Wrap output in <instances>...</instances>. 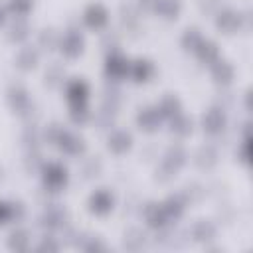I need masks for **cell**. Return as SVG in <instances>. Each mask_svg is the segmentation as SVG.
Segmentation results:
<instances>
[{
	"mask_svg": "<svg viewBox=\"0 0 253 253\" xmlns=\"http://www.w3.org/2000/svg\"><path fill=\"white\" fill-rule=\"evenodd\" d=\"M186 160H188L186 148L182 144H170L166 148L158 168H156V180L158 182H170L178 174V170L186 164Z\"/></svg>",
	"mask_w": 253,
	"mask_h": 253,
	"instance_id": "1",
	"label": "cell"
},
{
	"mask_svg": "<svg viewBox=\"0 0 253 253\" xmlns=\"http://www.w3.org/2000/svg\"><path fill=\"white\" fill-rule=\"evenodd\" d=\"M40 174H42L43 188H47V190H51V192H59L61 188H65V184H67V180H69L67 168H65L61 162H55V160L43 162L42 168H40Z\"/></svg>",
	"mask_w": 253,
	"mask_h": 253,
	"instance_id": "2",
	"label": "cell"
},
{
	"mask_svg": "<svg viewBox=\"0 0 253 253\" xmlns=\"http://www.w3.org/2000/svg\"><path fill=\"white\" fill-rule=\"evenodd\" d=\"M67 223V210L61 206V204H55V202H47L43 211L40 213L38 217V225L47 231V233H53L57 229H63Z\"/></svg>",
	"mask_w": 253,
	"mask_h": 253,
	"instance_id": "3",
	"label": "cell"
},
{
	"mask_svg": "<svg viewBox=\"0 0 253 253\" xmlns=\"http://www.w3.org/2000/svg\"><path fill=\"white\" fill-rule=\"evenodd\" d=\"M215 26L225 34H233L249 26V12H241L235 8H219L215 12Z\"/></svg>",
	"mask_w": 253,
	"mask_h": 253,
	"instance_id": "4",
	"label": "cell"
},
{
	"mask_svg": "<svg viewBox=\"0 0 253 253\" xmlns=\"http://www.w3.org/2000/svg\"><path fill=\"white\" fill-rule=\"evenodd\" d=\"M6 99H8V105L14 113L22 115V117H30L32 115V99H30V93L26 87L14 83L8 87L6 91Z\"/></svg>",
	"mask_w": 253,
	"mask_h": 253,
	"instance_id": "5",
	"label": "cell"
},
{
	"mask_svg": "<svg viewBox=\"0 0 253 253\" xmlns=\"http://www.w3.org/2000/svg\"><path fill=\"white\" fill-rule=\"evenodd\" d=\"M202 126L208 134L215 136V134H221L227 126V115H225V109L219 107V105H213L210 107L204 117H202Z\"/></svg>",
	"mask_w": 253,
	"mask_h": 253,
	"instance_id": "6",
	"label": "cell"
},
{
	"mask_svg": "<svg viewBox=\"0 0 253 253\" xmlns=\"http://www.w3.org/2000/svg\"><path fill=\"white\" fill-rule=\"evenodd\" d=\"M85 47V40H83V34L79 28H69L65 34H61V40H59V51L65 55V57H77Z\"/></svg>",
	"mask_w": 253,
	"mask_h": 253,
	"instance_id": "7",
	"label": "cell"
},
{
	"mask_svg": "<svg viewBox=\"0 0 253 253\" xmlns=\"http://www.w3.org/2000/svg\"><path fill=\"white\" fill-rule=\"evenodd\" d=\"M126 73H128V59L119 49L107 51V57H105V75H107V79L121 81L123 77H126Z\"/></svg>",
	"mask_w": 253,
	"mask_h": 253,
	"instance_id": "8",
	"label": "cell"
},
{
	"mask_svg": "<svg viewBox=\"0 0 253 253\" xmlns=\"http://www.w3.org/2000/svg\"><path fill=\"white\" fill-rule=\"evenodd\" d=\"M87 206L93 213L97 215H107L113 208H115V196L107 190V188H97L89 194V200H87Z\"/></svg>",
	"mask_w": 253,
	"mask_h": 253,
	"instance_id": "9",
	"label": "cell"
},
{
	"mask_svg": "<svg viewBox=\"0 0 253 253\" xmlns=\"http://www.w3.org/2000/svg\"><path fill=\"white\" fill-rule=\"evenodd\" d=\"M142 217H144L146 225L152 227V229H160V227H164V225H168V223H174V221H170V219L166 217V213H164L160 202H146V204L142 206Z\"/></svg>",
	"mask_w": 253,
	"mask_h": 253,
	"instance_id": "10",
	"label": "cell"
},
{
	"mask_svg": "<svg viewBox=\"0 0 253 253\" xmlns=\"http://www.w3.org/2000/svg\"><path fill=\"white\" fill-rule=\"evenodd\" d=\"M83 22H85V26H89L93 30H101L109 22V12L103 4L93 2L83 10Z\"/></svg>",
	"mask_w": 253,
	"mask_h": 253,
	"instance_id": "11",
	"label": "cell"
},
{
	"mask_svg": "<svg viewBox=\"0 0 253 253\" xmlns=\"http://www.w3.org/2000/svg\"><path fill=\"white\" fill-rule=\"evenodd\" d=\"M55 146H59V150L67 156H81L85 152V140L79 134H75L67 128L63 130V134H61V138L57 140Z\"/></svg>",
	"mask_w": 253,
	"mask_h": 253,
	"instance_id": "12",
	"label": "cell"
},
{
	"mask_svg": "<svg viewBox=\"0 0 253 253\" xmlns=\"http://www.w3.org/2000/svg\"><path fill=\"white\" fill-rule=\"evenodd\" d=\"M162 123V117L156 109V105H146V107H140L138 113H136V125L138 128L146 130V132H152L160 126Z\"/></svg>",
	"mask_w": 253,
	"mask_h": 253,
	"instance_id": "13",
	"label": "cell"
},
{
	"mask_svg": "<svg viewBox=\"0 0 253 253\" xmlns=\"http://www.w3.org/2000/svg\"><path fill=\"white\" fill-rule=\"evenodd\" d=\"M152 73H154V65H152L150 59H146V57H136V59L128 61V73H126V75H128L132 81H136V83L148 81V79L152 77Z\"/></svg>",
	"mask_w": 253,
	"mask_h": 253,
	"instance_id": "14",
	"label": "cell"
},
{
	"mask_svg": "<svg viewBox=\"0 0 253 253\" xmlns=\"http://www.w3.org/2000/svg\"><path fill=\"white\" fill-rule=\"evenodd\" d=\"M186 200H184V196L178 192V194H170V196H166L162 202H160V206H162V210H164V213H166V217L170 219V221H178L182 215H184V210H186Z\"/></svg>",
	"mask_w": 253,
	"mask_h": 253,
	"instance_id": "15",
	"label": "cell"
},
{
	"mask_svg": "<svg viewBox=\"0 0 253 253\" xmlns=\"http://www.w3.org/2000/svg\"><path fill=\"white\" fill-rule=\"evenodd\" d=\"M65 97L69 103H87L89 99V83L85 79H69L65 83Z\"/></svg>",
	"mask_w": 253,
	"mask_h": 253,
	"instance_id": "16",
	"label": "cell"
},
{
	"mask_svg": "<svg viewBox=\"0 0 253 253\" xmlns=\"http://www.w3.org/2000/svg\"><path fill=\"white\" fill-rule=\"evenodd\" d=\"M132 144V134L125 128H113L109 132V138H107V146L109 150H113L115 154H123L130 148Z\"/></svg>",
	"mask_w": 253,
	"mask_h": 253,
	"instance_id": "17",
	"label": "cell"
},
{
	"mask_svg": "<svg viewBox=\"0 0 253 253\" xmlns=\"http://www.w3.org/2000/svg\"><path fill=\"white\" fill-rule=\"evenodd\" d=\"M211 77H213V81L217 83V85H221V87H225V85H229L231 83V79H233V65L227 61V59H215L211 65Z\"/></svg>",
	"mask_w": 253,
	"mask_h": 253,
	"instance_id": "18",
	"label": "cell"
},
{
	"mask_svg": "<svg viewBox=\"0 0 253 253\" xmlns=\"http://www.w3.org/2000/svg\"><path fill=\"white\" fill-rule=\"evenodd\" d=\"M40 61V51L34 45H22L16 53V67H20L22 71H30L38 65Z\"/></svg>",
	"mask_w": 253,
	"mask_h": 253,
	"instance_id": "19",
	"label": "cell"
},
{
	"mask_svg": "<svg viewBox=\"0 0 253 253\" xmlns=\"http://www.w3.org/2000/svg\"><path fill=\"white\" fill-rule=\"evenodd\" d=\"M215 223L210 219H198L192 225V239L198 243H210L215 239Z\"/></svg>",
	"mask_w": 253,
	"mask_h": 253,
	"instance_id": "20",
	"label": "cell"
},
{
	"mask_svg": "<svg viewBox=\"0 0 253 253\" xmlns=\"http://www.w3.org/2000/svg\"><path fill=\"white\" fill-rule=\"evenodd\" d=\"M6 245H8V249L10 251H28L30 249V245H32V239H30V233H28V229H24V227H14L10 233H8V237H6Z\"/></svg>",
	"mask_w": 253,
	"mask_h": 253,
	"instance_id": "21",
	"label": "cell"
},
{
	"mask_svg": "<svg viewBox=\"0 0 253 253\" xmlns=\"http://www.w3.org/2000/svg\"><path fill=\"white\" fill-rule=\"evenodd\" d=\"M32 28H30V22L26 20V16H16L10 24H8V30H6V36L8 40L12 42H24L28 36H30Z\"/></svg>",
	"mask_w": 253,
	"mask_h": 253,
	"instance_id": "22",
	"label": "cell"
},
{
	"mask_svg": "<svg viewBox=\"0 0 253 253\" xmlns=\"http://www.w3.org/2000/svg\"><path fill=\"white\" fill-rule=\"evenodd\" d=\"M217 162V148L213 144H202L196 152H194V164L202 170L211 168Z\"/></svg>",
	"mask_w": 253,
	"mask_h": 253,
	"instance_id": "23",
	"label": "cell"
},
{
	"mask_svg": "<svg viewBox=\"0 0 253 253\" xmlns=\"http://www.w3.org/2000/svg\"><path fill=\"white\" fill-rule=\"evenodd\" d=\"M196 57L202 61V63H206V65H211L215 59H219V47H217V43L213 42V40H202V43L196 47Z\"/></svg>",
	"mask_w": 253,
	"mask_h": 253,
	"instance_id": "24",
	"label": "cell"
},
{
	"mask_svg": "<svg viewBox=\"0 0 253 253\" xmlns=\"http://www.w3.org/2000/svg\"><path fill=\"white\" fill-rule=\"evenodd\" d=\"M170 123V132L176 134V136H188L192 132V126H194V121L192 117H188L186 113H176L172 119H168Z\"/></svg>",
	"mask_w": 253,
	"mask_h": 253,
	"instance_id": "25",
	"label": "cell"
},
{
	"mask_svg": "<svg viewBox=\"0 0 253 253\" xmlns=\"http://www.w3.org/2000/svg\"><path fill=\"white\" fill-rule=\"evenodd\" d=\"M156 109H158V113H160V117L162 119H172L176 113H180L182 111V103H180V99L176 97V95H164L158 103H156Z\"/></svg>",
	"mask_w": 253,
	"mask_h": 253,
	"instance_id": "26",
	"label": "cell"
},
{
	"mask_svg": "<svg viewBox=\"0 0 253 253\" xmlns=\"http://www.w3.org/2000/svg\"><path fill=\"white\" fill-rule=\"evenodd\" d=\"M59 40H61V34L55 28H43L38 34V45L45 51H51V49L59 47Z\"/></svg>",
	"mask_w": 253,
	"mask_h": 253,
	"instance_id": "27",
	"label": "cell"
},
{
	"mask_svg": "<svg viewBox=\"0 0 253 253\" xmlns=\"http://www.w3.org/2000/svg\"><path fill=\"white\" fill-rule=\"evenodd\" d=\"M63 79H65V69H63V65H61L59 61L47 63V67H45V71H43V81H45V85L57 87V85L63 83Z\"/></svg>",
	"mask_w": 253,
	"mask_h": 253,
	"instance_id": "28",
	"label": "cell"
},
{
	"mask_svg": "<svg viewBox=\"0 0 253 253\" xmlns=\"http://www.w3.org/2000/svg\"><path fill=\"white\" fill-rule=\"evenodd\" d=\"M146 241H148L146 233H144L142 229H138V227H132V229H128V231L125 233L123 245H125L126 249H130V251H138V249H142V247L146 245Z\"/></svg>",
	"mask_w": 253,
	"mask_h": 253,
	"instance_id": "29",
	"label": "cell"
},
{
	"mask_svg": "<svg viewBox=\"0 0 253 253\" xmlns=\"http://www.w3.org/2000/svg\"><path fill=\"white\" fill-rule=\"evenodd\" d=\"M154 12L166 20H174L182 12V0H158Z\"/></svg>",
	"mask_w": 253,
	"mask_h": 253,
	"instance_id": "30",
	"label": "cell"
},
{
	"mask_svg": "<svg viewBox=\"0 0 253 253\" xmlns=\"http://www.w3.org/2000/svg\"><path fill=\"white\" fill-rule=\"evenodd\" d=\"M202 40H204V36H202V32H200V28L190 26V28L184 30V34H182V38H180V43H182V47H184L186 51H196V47L202 43Z\"/></svg>",
	"mask_w": 253,
	"mask_h": 253,
	"instance_id": "31",
	"label": "cell"
},
{
	"mask_svg": "<svg viewBox=\"0 0 253 253\" xmlns=\"http://www.w3.org/2000/svg\"><path fill=\"white\" fill-rule=\"evenodd\" d=\"M91 117H93V113L89 111L87 103H69V119L75 125H85Z\"/></svg>",
	"mask_w": 253,
	"mask_h": 253,
	"instance_id": "32",
	"label": "cell"
},
{
	"mask_svg": "<svg viewBox=\"0 0 253 253\" xmlns=\"http://www.w3.org/2000/svg\"><path fill=\"white\" fill-rule=\"evenodd\" d=\"M117 113H119V111H113V109H109V107L101 105V107H99V111L95 113L93 121H95V125H97L101 130H105V128H113Z\"/></svg>",
	"mask_w": 253,
	"mask_h": 253,
	"instance_id": "33",
	"label": "cell"
},
{
	"mask_svg": "<svg viewBox=\"0 0 253 253\" xmlns=\"http://www.w3.org/2000/svg\"><path fill=\"white\" fill-rule=\"evenodd\" d=\"M77 249H83L87 253H101V251H107V245H105V241L101 237L83 233V239H81V243H79Z\"/></svg>",
	"mask_w": 253,
	"mask_h": 253,
	"instance_id": "34",
	"label": "cell"
},
{
	"mask_svg": "<svg viewBox=\"0 0 253 253\" xmlns=\"http://www.w3.org/2000/svg\"><path fill=\"white\" fill-rule=\"evenodd\" d=\"M101 168H103V164H101L99 156H89V158H85L83 164H81V174H83L85 178H97V176L101 174Z\"/></svg>",
	"mask_w": 253,
	"mask_h": 253,
	"instance_id": "35",
	"label": "cell"
},
{
	"mask_svg": "<svg viewBox=\"0 0 253 253\" xmlns=\"http://www.w3.org/2000/svg\"><path fill=\"white\" fill-rule=\"evenodd\" d=\"M36 249L38 251H59L61 249V241L57 237H53L51 233L43 231V235L40 237V241L36 243Z\"/></svg>",
	"mask_w": 253,
	"mask_h": 253,
	"instance_id": "36",
	"label": "cell"
},
{
	"mask_svg": "<svg viewBox=\"0 0 253 253\" xmlns=\"http://www.w3.org/2000/svg\"><path fill=\"white\" fill-rule=\"evenodd\" d=\"M63 130H65V126H61L59 123H49L43 130H42V138L45 140V142H51V144H57V140L61 138V134H63Z\"/></svg>",
	"mask_w": 253,
	"mask_h": 253,
	"instance_id": "37",
	"label": "cell"
},
{
	"mask_svg": "<svg viewBox=\"0 0 253 253\" xmlns=\"http://www.w3.org/2000/svg\"><path fill=\"white\" fill-rule=\"evenodd\" d=\"M42 164H43V160H42V154H40L38 146H34V148H28V152H26V158H24V166H26V170H28V172L40 170V168H42Z\"/></svg>",
	"mask_w": 253,
	"mask_h": 253,
	"instance_id": "38",
	"label": "cell"
},
{
	"mask_svg": "<svg viewBox=\"0 0 253 253\" xmlns=\"http://www.w3.org/2000/svg\"><path fill=\"white\" fill-rule=\"evenodd\" d=\"M34 6V0H8L6 10L14 16H26Z\"/></svg>",
	"mask_w": 253,
	"mask_h": 253,
	"instance_id": "39",
	"label": "cell"
},
{
	"mask_svg": "<svg viewBox=\"0 0 253 253\" xmlns=\"http://www.w3.org/2000/svg\"><path fill=\"white\" fill-rule=\"evenodd\" d=\"M121 18H123V24L126 28H136V24H138V10H134L132 6H123L121 8Z\"/></svg>",
	"mask_w": 253,
	"mask_h": 253,
	"instance_id": "40",
	"label": "cell"
},
{
	"mask_svg": "<svg viewBox=\"0 0 253 253\" xmlns=\"http://www.w3.org/2000/svg\"><path fill=\"white\" fill-rule=\"evenodd\" d=\"M235 158H237L241 164H247V162H249V136H243L241 142L237 144V148H235Z\"/></svg>",
	"mask_w": 253,
	"mask_h": 253,
	"instance_id": "41",
	"label": "cell"
},
{
	"mask_svg": "<svg viewBox=\"0 0 253 253\" xmlns=\"http://www.w3.org/2000/svg\"><path fill=\"white\" fill-rule=\"evenodd\" d=\"M101 45H103L107 51L119 49V36H117V32H105V34H103V40H101Z\"/></svg>",
	"mask_w": 253,
	"mask_h": 253,
	"instance_id": "42",
	"label": "cell"
},
{
	"mask_svg": "<svg viewBox=\"0 0 253 253\" xmlns=\"http://www.w3.org/2000/svg\"><path fill=\"white\" fill-rule=\"evenodd\" d=\"M14 221V215H12V202H4L0 200V227Z\"/></svg>",
	"mask_w": 253,
	"mask_h": 253,
	"instance_id": "43",
	"label": "cell"
},
{
	"mask_svg": "<svg viewBox=\"0 0 253 253\" xmlns=\"http://www.w3.org/2000/svg\"><path fill=\"white\" fill-rule=\"evenodd\" d=\"M200 4H202V10L204 12H213L215 14L219 10V2L217 0H202Z\"/></svg>",
	"mask_w": 253,
	"mask_h": 253,
	"instance_id": "44",
	"label": "cell"
},
{
	"mask_svg": "<svg viewBox=\"0 0 253 253\" xmlns=\"http://www.w3.org/2000/svg\"><path fill=\"white\" fill-rule=\"evenodd\" d=\"M156 2L158 0H138V8L144 12H154L156 10Z\"/></svg>",
	"mask_w": 253,
	"mask_h": 253,
	"instance_id": "45",
	"label": "cell"
},
{
	"mask_svg": "<svg viewBox=\"0 0 253 253\" xmlns=\"http://www.w3.org/2000/svg\"><path fill=\"white\" fill-rule=\"evenodd\" d=\"M6 12H8V10L0 4V26H2V24H4V20H6Z\"/></svg>",
	"mask_w": 253,
	"mask_h": 253,
	"instance_id": "46",
	"label": "cell"
}]
</instances>
